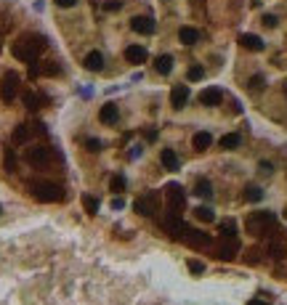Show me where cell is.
<instances>
[{"mask_svg":"<svg viewBox=\"0 0 287 305\" xmlns=\"http://www.w3.org/2000/svg\"><path fill=\"white\" fill-rule=\"evenodd\" d=\"M46 37L43 35H21L19 40L14 43V48H11V53L16 56L19 61H24V64H35L37 56L46 50Z\"/></svg>","mask_w":287,"mask_h":305,"instance_id":"obj_1","label":"cell"},{"mask_svg":"<svg viewBox=\"0 0 287 305\" xmlns=\"http://www.w3.org/2000/svg\"><path fill=\"white\" fill-rule=\"evenodd\" d=\"M27 189H30V194L35 196L37 202H43V205H53V202L64 199V189L51 183V180H32Z\"/></svg>","mask_w":287,"mask_h":305,"instance_id":"obj_2","label":"cell"},{"mask_svg":"<svg viewBox=\"0 0 287 305\" xmlns=\"http://www.w3.org/2000/svg\"><path fill=\"white\" fill-rule=\"evenodd\" d=\"M274 225H277V215H274V212H253V215L247 218L245 228H247V234H253V236H266Z\"/></svg>","mask_w":287,"mask_h":305,"instance_id":"obj_3","label":"cell"},{"mask_svg":"<svg viewBox=\"0 0 287 305\" xmlns=\"http://www.w3.org/2000/svg\"><path fill=\"white\" fill-rule=\"evenodd\" d=\"M133 210L144 218H152L154 212H160V194H157V191H149V194L138 196V199L133 202Z\"/></svg>","mask_w":287,"mask_h":305,"instance_id":"obj_4","label":"cell"},{"mask_svg":"<svg viewBox=\"0 0 287 305\" xmlns=\"http://www.w3.org/2000/svg\"><path fill=\"white\" fill-rule=\"evenodd\" d=\"M165 199H168L170 212L181 215V210L186 207V191H184L178 183H168V186H165Z\"/></svg>","mask_w":287,"mask_h":305,"instance_id":"obj_5","label":"cell"},{"mask_svg":"<svg viewBox=\"0 0 287 305\" xmlns=\"http://www.w3.org/2000/svg\"><path fill=\"white\" fill-rule=\"evenodd\" d=\"M181 241H184L186 247H191V250H205V247L213 244L210 234H205V231H197V228H189V225H186V231L181 234Z\"/></svg>","mask_w":287,"mask_h":305,"instance_id":"obj_6","label":"cell"},{"mask_svg":"<svg viewBox=\"0 0 287 305\" xmlns=\"http://www.w3.org/2000/svg\"><path fill=\"white\" fill-rule=\"evenodd\" d=\"M19 75L16 72H5L3 80H0V98L5 101V104H11V101L16 98V93H19Z\"/></svg>","mask_w":287,"mask_h":305,"instance_id":"obj_7","label":"cell"},{"mask_svg":"<svg viewBox=\"0 0 287 305\" xmlns=\"http://www.w3.org/2000/svg\"><path fill=\"white\" fill-rule=\"evenodd\" d=\"M239 252V239L237 236H221L216 244V255L221 257V260H234Z\"/></svg>","mask_w":287,"mask_h":305,"instance_id":"obj_8","label":"cell"},{"mask_svg":"<svg viewBox=\"0 0 287 305\" xmlns=\"http://www.w3.org/2000/svg\"><path fill=\"white\" fill-rule=\"evenodd\" d=\"M24 160H27V165H32V167H46L51 162V149L48 146H32V149H27Z\"/></svg>","mask_w":287,"mask_h":305,"instance_id":"obj_9","label":"cell"},{"mask_svg":"<svg viewBox=\"0 0 287 305\" xmlns=\"http://www.w3.org/2000/svg\"><path fill=\"white\" fill-rule=\"evenodd\" d=\"M162 231H165L168 236H173V239H181V234L186 231V223L181 220V215H176V212H168L165 220H162Z\"/></svg>","mask_w":287,"mask_h":305,"instance_id":"obj_10","label":"cell"},{"mask_svg":"<svg viewBox=\"0 0 287 305\" xmlns=\"http://www.w3.org/2000/svg\"><path fill=\"white\" fill-rule=\"evenodd\" d=\"M131 30L138 32V35H152V32L157 30V24H154L152 16H133V19H131Z\"/></svg>","mask_w":287,"mask_h":305,"instance_id":"obj_11","label":"cell"},{"mask_svg":"<svg viewBox=\"0 0 287 305\" xmlns=\"http://www.w3.org/2000/svg\"><path fill=\"white\" fill-rule=\"evenodd\" d=\"M21 104H24L30 112H37V109H43V106L48 104V98H46L43 93H35V90H27V93H21Z\"/></svg>","mask_w":287,"mask_h":305,"instance_id":"obj_12","label":"cell"},{"mask_svg":"<svg viewBox=\"0 0 287 305\" xmlns=\"http://www.w3.org/2000/svg\"><path fill=\"white\" fill-rule=\"evenodd\" d=\"M146 59H149V50H146L144 45H128L125 48V61L128 64H144Z\"/></svg>","mask_w":287,"mask_h":305,"instance_id":"obj_13","label":"cell"},{"mask_svg":"<svg viewBox=\"0 0 287 305\" xmlns=\"http://www.w3.org/2000/svg\"><path fill=\"white\" fill-rule=\"evenodd\" d=\"M99 120L104 122V125H117V122H120V109H117V104H104L101 106Z\"/></svg>","mask_w":287,"mask_h":305,"instance_id":"obj_14","label":"cell"},{"mask_svg":"<svg viewBox=\"0 0 287 305\" xmlns=\"http://www.w3.org/2000/svg\"><path fill=\"white\" fill-rule=\"evenodd\" d=\"M189 101V85H176L170 90V106L173 109H184Z\"/></svg>","mask_w":287,"mask_h":305,"instance_id":"obj_15","label":"cell"},{"mask_svg":"<svg viewBox=\"0 0 287 305\" xmlns=\"http://www.w3.org/2000/svg\"><path fill=\"white\" fill-rule=\"evenodd\" d=\"M223 101V93H221V88H205L200 93V104L202 106H218Z\"/></svg>","mask_w":287,"mask_h":305,"instance_id":"obj_16","label":"cell"},{"mask_svg":"<svg viewBox=\"0 0 287 305\" xmlns=\"http://www.w3.org/2000/svg\"><path fill=\"white\" fill-rule=\"evenodd\" d=\"M83 66H85L88 72H101V69H104V56H101V50H91V53H85Z\"/></svg>","mask_w":287,"mask_h":305,"instance_id":"obj_17","label":"cell"},{"mask_svg":"<svg viewBox=\"0 0 287 305\" xmlns=\"http://www.w3.org/2000/svg\"><path fill=\"white\" fill-rule=\"evenodd\" d=\"M160 162H162L165 170H178V167H181V160H178V154L173 149H162L160 151Z\"/></svg>","mask_w":287,"mask_h":305,"instance_id":"obj_18","label":"cell"},{"mask_svg":"<svg viewBox=\"0 0 287 305\" xmlns=\"http://www.w3.org/2000/svg\"><path fill=\"white\" fill-rule=\"evenodd\" d=\"M191 146H194L197 151H207L213 146V135L207 133V130H200V133H194V138H191Z\"/></svg>","mask_w":287,"mask_h":305,"instance_id":"obj_19","label":"cell"},{"mask_svg":"<svg viewBox=\"0 0 287 305\" xmlns=\"http://www.w3.org/2000/svg\"><path fill=\"white\" fill-rule=\"evenodd\" d=\"M32 138V125H16L14 133H11V141L14 144H27Z\"/></svg>","mask_w":287,"mask_h":305,"instance_id":"obj_20","label":"cell"},{"mask_svg":"<svg viewBox=\"0 0 287 305\" xmlns=\"http://www.w3.org/2000/svg\"><path fill=\"white\" fill-rule=\"evenodd\" d=\"M239 45L247 50H263V40L258 35H239Z\"/></svg>","mask_w":287,"mask_h":305,"instance_id":"obj_21","label":"cell"},{"mask_svg":"<svg viewBox=\"0 0 287 305\" xmlns=\"http://www.w3.org/2000/svg\"><path fill=\"white\" fill-rule=\"evenodd\" d=\"M178 40H181L184 45H194L197 40H200V32H197L194 27H181V30H178Z\"/></svg>","mask_w":287,"mask_h":305,"instance_id":"obj_22","label":"cell"},{"mask_svg":"<svg viewBox=\"0 0 287 305\" xmlns=\"http://www.w3.org/2000/svg\"><path fill=\"white\" fill-rule=\"evenodd\" d=\"M154 69L160 72V75H170V69H173V56H168V53L157 56V61H154Z\"/></svg>","mask_w":287,"mask_h":305,"instance_id":"obj_23","label":"cell"},{"mask_svg":"<svg viewBox=\"0 0 287 305\" xmlns=\"http://www.w3.org/2000/svg\"><path fill=\"white\" fill-rule=\"evenodd\" d=\"M239 144H242L239 133H226L221 141H218V146H221V149H226V151H229V149H237Z\"/></svg>","mask_w":287,"mask_h":305,"instance_id":"obj_24","label":"cell"},{"mask_svg":"<svg viewBox=\"0 0 287 305\" xmlns=\"http://www.w3.org/2000/svg\"><path fill=\"white\" fill-rule=\"evenodd\" d=\"M194 194H197V196H202V199H210V196H213V186H210V180H197Z\"/></svg>","mask_w":287,"mask_h":305,"instance_id":"obj_25","label":"cell"},{"mask_svg":"<svg viewBox=\"0 0 287 305\" xmlns=\"http://www.w3.org/2000/svg\"><path fill=\"white\" fill-rule=\"evenodd\" d=\"M285 241H279V239H274L271 241V244H269V255H271L274 257V260H282V257H285Z\"/></svg>","mask_w":287,"mask_h":305,"instance_id":"obj_26","label":"cell"},{"mask_svg":"<svg viewBox=\"0 0 287 305\" xmlns=\"http://www.w3.org/2000/svg\"><path fill=\"white\" fill-rule=\"evenodd\" d=\"M194 218L202 220V223H213V220H216V212H213L210 207H197V210H194Z\"/></svg>","mask_w":287,"mask_h":305,"instance_id":"obj_27","label":"cell"},{"mask_svg":"<svg viewBox=\"0 0 287 305\" xmlns=\"http://www.w3.org/2000/svg\"><path fill=\"white\" fill-rule=\"evenodd\" d=\"M245 199L247 202H261L263 199V189H261V186H247V189H245Z\"/></svg>","mask_w":287,"mask_h":305,"instance_id":"obj_28","label":"cell"},{"mask_svg":"<svg viewBox=\"0 0 287 305\" xmlns=\"http://www.w3.org/2000/svg\"><path fill=\"white\" fill-rule=\"evenodd\" d=\"M125 178H122V175H115V178L109 180V191L112 194H122V191H125Z\"/></svg>","mask_w":287,"mask_h":305,"instance_id":"obj_29","label":"cell"},{"mask_svg":"<svg viewBox=\"0 0 287 305\" xmlns=\"http://www.w3.org/2000/svg\"><path fill=\"white\" fill-rule=\"evenodd\" d=\"M83 205H85V212L88 215H99V199L96 196H83Z\"/></svg>","mask_w":287,"mask_h":305,"instance_id":"obj_30","label":"cell"},{"mask_svg":"<svg viewBox=\"0 0 287 305\" xmlns=\"http://www.w3.org/2000/svg\"><path fill=\"white\" fill-rule=\"evenodd\" d=\"M221 236H237V220H221Z\"/></svg>","mask_w":287,"mask_h":305,"instance_id":"obj_31","label":"cell"},{"mask_svg":"<svg viewBox=\"0 0 287 305\" xmlns=\"http://www.w3.org/2000/svg\"><path fill=\"white\" fill-rule=\"evenodd\" d=\"M247 88H250V90H263V88H266V77H263V75H253L250 82H247Z\"/></svg>","mask_w":287,"mask_h":305,"instance_id":"obj_32","label":"cell"},{"mask_svg":"<svg viewBox=\"0 0 287 305\" xmlns=\"http://www.w3.org/2000/svg\"><path fill=\"white\" fill-rule=\"evenodd\" d=\"M245 263H247V265H255V263H261V250H258V247H253V250H247V255H245Z\"/></svg>","mask_w":287,"mask_h":305,"instance_id":"obj_33","label":"cell"},{"mask_svg":"<svg viewBox=\"0 0 287 305\" xmlns=\"http://www.w3.org/2000/svg\"><path fill=\"white\" fill-rule=\"evenodd\" d=\"M186 77H189L191 82H197V80H202V77H205V69H202V66H189Z\"/></svg>","mask_w":287,"mask_h":305,"instance_id":"obj_34","label":"cell"},{"mask_svg":"<svg viewBox=\"0 0 287 305\" xmlns=\"http://www.w3.org/2000/svg\"><path fill=\"white\" fill-rule=\"evenodd\" d=\"M122 8V0H106L104 3V11H120Z\"/></svg>","mask_w":287,"mask_h":305,"instance_id":"obj_35","label":"cell"},{"mask_svg":"<svg viewBox=\"0 0 287 305\" xmlns=\"http://www.w3.org/2000/svg\"><path fill=\"white\" fill-rule=\"evenodd\" d=\"M14 167H16V160H14V151H5V170H14Z\"/></svg>","mask_w":287,"mask_h":305,"instance_id":"obj_36","label":"cell"},{"mask_svg":"<svg viewBox=\"0 0 287 305\" xmlns=\"http://www.w3.org/2000/svg\"><path fill=\"white\" fill-rule=\"evenodd\" d=\"M186 265H189V271H191V273H202V271H205V265H202L200 260H189Z\"/></svg>","mask_w":287,"mask_h":305,"instance_id":"obj_37","label":"cell"},{"mask_svg":"<svg viewBox=\"0 0 287 305\" xmlns=\"http://www.w3.org/2000/svg\"><path fill=\"white\" fill-rule=\"evenodd\" d=\"M85 146H88V151H101V141H96V138H85Z\"/></svg>","mask_w":287,"mask_h":305,"instance_id":"obj_38","label":"cell"},{"mask_svg":"<svg viewBox=\"0 0 287 305\" xmlns=\"http://www.w3.org/2000/svg\"><path fill=\"white\" fill-rule=\"evenodd\" d=\"M263 24H266L269 30H271V27H277V16H274V14H266V16H263Z\"/></svg>","mask_w":287,"mask_h":305,"instance_id":"obj_39","label":"cell"},{"mask_svg":"<svg viewBox=\"0 0 287 305\" xmlns=\"http://www.w3.org/2000/svg\"><path fill=\"white\" fill-rule=\"evenodd\" d=\"M56 5H59V8H72V5L77 3V0H53Z\"/></svg>","mask_w":287,"mask_h":305,"instance_id":"obj_40","label":"cell"},{"mask_svg":"<svg viewBox=\"0 0 287 305\" xmlns=\"http://www.w3.org/2000/svg\"><path fill=\"white\" fill-rule=\"evenodd\" d=\"M122 207H125V202H122L120 196H117V199H112V210H122Z\"/></svg>","mask_w":287,"mask_h":305,"instance_id":"obj_41","label":"cell"},{"mask_svg":"<svg viewBox=\"0 0 287 305\" xmlns=\"http://www.w3.org/2000/svg\"><path fill=\"white\" fill-rule=\"evenodd\" d=\"M261 173H266V175H269V173H274V167L269 165V162H261Z\"/></svg>","mask_w":287,"mask_h":305,"instance_id":"obj_42","label":"cell"},{"mask_svg":"<svg viewBox=\"0 0 287 305\" xmlns=\"http://www.w3.org/2000/svg\"><path fill=\"white\" fill-rule=\"evenodd\" d=\"M138 154H141V146H133V149H131V154H128V157H131V160H136Z\"/></svg>","mask_w":287,"mask_h":305,"instance_id":"obj_43","label":"cell"},{"mask_svg":"<svg viewBox=\"0 0 287 305\" xmlns=\"http://www.w3.org/2000/svg\"><path fill=\"white\" fill-rule=\"evenodd\" d=\"M146 141H157V130H149V133H146Z\"/></svg>","mask_w":287,"mask_h":305,"instance_id":"obj_44","label":"cell"},{"mask_svg":"<svg viewBox=\"0 0 287 305\" xmlns=\"http://www.w3.org/2000/svg\"><path fill=\"white\" fill-rule=\"evenodd\" d=\"M247 305H269V303H266V300H250Z\"/></svg>","mask_w":287,"mask_h":305,"instance_id":"obj_45","label":"cell"},{"mask_svg":"<svg viewBox=\"0 0 287 305\" xmlns=\"http://www.w3.org/2000/svg\"><path fill=\"white\" fill-rule=\"evenodd\" d=\"M0 212H3V207H0Z\"/></svg>","mask_w":287,"mask_h":305,"instance_id":"obj_46","label":"cell"}]
</instances>
